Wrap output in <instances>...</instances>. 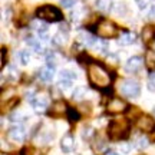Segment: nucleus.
<instances>
[{"mask_svg": "<svg viewBox=\"0 0 155 155\" xmlns=\"http://www.w3.org/2000/svg\"><path fill=\"white\" fill-rule=\"evenodd\" d=\"M119 151H121L122 154H129V152H131V145L127 144V142H122V144L119 145Z\"/></svg>", "mask_w": 155, "mask_h": 155, "instance_id": "nucleus-33", "label": "nucleus"}, {"mask_svg": "<svg viewBox=\"0 0 155 155\" xmlns=\"http://www.w3.org/2000/svg\"><path fill=\"white\" fill-rule=\"evenodd\" d=\"M148 17H150V19H152V20H155V5L152 6V7H151L150 9V13H148Z\"/></svg>", "mask_w": 155, "mask_h": 155, "instance_id": "nucleus-37", "label": "nucleus"}, {"mask_svg": "<svg viewBox=\"0 0 155 155\" xmlns=\"http://www.w3.org/2000/svg\"><path fill=\"white\" fill-rule=\"evenodd\" d=\"M96 33L99 35L101 38H105V39H109V38H115L118 35V28L116 25L111 20H102L96 25Z\"/></svg>", "mask_w": 155, "mask_h": 155, "instance_id": "nucleus-4", "label": "nucleus"}, {"mask_svg": "<svg viewBox=\"0 0 155 155\" xmlns=\"http://www.w3.org/2000/svg\"><path fill=\"white\" fill-rule=\"evenodd\" d=\"M36 16L45 22H61L63 19L62 12L53 5H43L36 10Z\"/></svg>", "mask_w": 155, "mask_h": 155, "instance_id": "nucleus-3", "label": "nucleus"}, {"mask_svg": "<svg viewBox=\"0 0 155 155\" xmlns=\"http://www.w3.org/2000/svg\"><path fill=\"white\" fill-rule=\"evenodd\" d=\"M66 115H68V118H69L71 121H78V119L81 118V115H79V112H78L76 109H73V108H68Z\"/></svg>", "mask_w": 155, "mask_h": 155, "instance_id": "nucleus-30", "label": "nucleus"}, {"mask_svg": "<svg viewBox=\"0 0 155 155\" xmlns=\"http://www.w3.org/2000/svg\"><path fill=\"white\" fill-rule=\"evenodd\" d=\"M48 105H49V99L48 96H36L33 101H32V106H33V111L36 114H43L46 109H48Z\"/></svg>", "mask_w": 155, "mask_h": 155, "instance_id": "nucleus-9", "label": "nucleus"}, {"mask_svg": "<svg viewBox=\"0 0 155 155\" xmlns=\"http://www.w3.org/2000/svg\"><path fill=\"white\" fill-rule=\"evenodd\" d=\"M94 148H95V151H96V152H102V151H104V150L106 148V142L101 139V141H98V142L95 144Z\"/></svg>", "mask_w": 155, "mask_h": 155, "instance_id": "nucleus-32", "label": "nucleus"}, {"mask_svg": "<svg viewBox=\"0 0 155 155\" xmlns=\"http://www.w3.org/2000/svg\"><path fill=\"white\" fill-rule=\"evenodd\" d=\"M5 65H6V49L2 48V66H5Z\"/></svg>", "mask_w": 155, "mask_h": 155, "instance_id": "nucleus-38", "label": "nucleus"}, {"mask_svg": "<svg viewBox=\"0 0 155 155\" xmlns=\"http://www.w3.org/2000/svg\"><path fill=\"white\" fill-rule=\"evenodd\" d=\"M88 78L92 86L101 89L108 88L111 85V79H112L109 72L106 71L105 68L99 65V63H95V62L88 66Z\"/></svg>", "mask_w": 155, "mask_h": 155, "instance_id": "nucleus-1", "label": "nucleus"}, {"mask_svg": "<svg viewBox=\"0 0 155 155\" xmlns=\"http://www.w3.org/2000/svg\"><path fill=\"white\" fill-rule=\"evenodd\" d=\"M53 138H55V132H53L52 129H42L40 134L38 135V139L40 144H48V142H50Z\"/></svg>", "mask_w": 155, "mask_h": 155, "instance_id": "nucleus-13", "label": "nucleus"}, {"mask_svg": "<svg viewBox=\"0 0 155 155\" xmlns=\"http://www.w3.org/2000/svg\"><path fill=\"white\" fill-rule=\"evenodd\" d=\"M96 7L101 12H111L112 3L111 0H96Z\"/></svg>", "mask_w": 155, "mask_h": 155, "instance_id": "nucleus-22", "label": "nucleus"}, {"mask_svg": "<svg viewBox=\"0 0 155 155\" xmlns=\"http://www.w3.org/2000/svg\"><path fill=\"white\" fill-rule=\"evenodd\" d=\"M59 76H61V79H68V81H75L76 79V73L73 72V71H62L61 73H59Z\"/></svg>", "mask_w": 155, "mask_h": 155, "instance_id": "nucleus-26", "label": "nucleus"}, {"mask_svg": "<svg viewBox=\"0 0 155 155\" xmlns=\"http://www.w3.org/2000/svg\"><path fill=\"white\" fill-rule=\"evenodd\" d=\"M148 145H150V141H148V138H147L145 135L138 137V138L134 141V147H135V148H138V150H145Z\"/></svg>", "mask_w": 155, "mask_h": 155, "instance_id": "nucleus-20", "label": "nucleus"}, {"mask_svg": "<svg viewBox=\"0 0 155 155\" xmlns=\"http://www.w3.org/2000/svg\"><path fill=\"white\" fill-rule=\"evenodd\" d=\"M65 111H68V108L65 106L63 102H61V101L55 102L53 106H52V115H55V116H61L62 114H65Z\"/></svg>", "mask_w": 155, "mask_h": 155, "instance_id": "nucleus-19", "label": "nucleus"}, {"mask_svg": "<svg viewBox=\"0 0 155 155\" xmlns=\"http://www.w3.org/2000/svg\"><path fill=\"white\" fill-rule=\"evenodd\" d=\"M59 88L62 89V91H66V89L72 88V81H68V79H59Z\"/></svg>", "mask_w": 155, "mask_h": 155, "instance_id": "nucleus-31", "label": "nucleus"}, {"mask_svg": "<svg viewBox=\"0 0 155 155\" xmlns=\"http://www.w3.org/2000/svg\"><path fill=\"white\" fill-rule=\"evenodd\" d=\"M61 148L63 152H72L73 148H75V139L71 134H66L63 135V138L61 139Z\"/></svg>", "mask_w": 155, "mask_h": 155, "instance_id": "nucleus-12", "label": "nucleus"}, {"mask_svg": "<svg viewBox=\"0 0 155 155\" xmlns=\"http://www.w3.org/2000/svg\"><path fill=\"white\" fill-rule=\"evenodd\" d=\"M128 134H129V124L127 119H115L108 127V135L114 141L127 138Z\"/></svg>", "mask_w": 155, "mask_h": 155, "instance_id": "nucleus-2", "label": "nucleus"}, {"mask_svg": "<svg viewBox=\"0 0 155 155\" xmlns=\"http://www.w3.org/2000/svg\"><path fill=\"white\" fill-rule=\"evenodd\" d=\"M114 10H115V13L118 16H127L128 15V7L125 3H116L114 6Z\"/></svg>", "mask_w": 155, "mask_h": 155, "instance_id": "nucleus-24", "label": "nucleus"}, {"mask_svg": "<svg viewBox=\"0 0 155 155\" xmlns=\"http://www.w3.org/2000/svg\"><path fill=\"white\" fill-rule=\"evenodd\" d=\"M85 95H86V88H83V86H78V88L73 91L72 98L75 101H81V99L85 98Z\"/></svg>", "mask_w": 155, "mask_h": 155, "instance_id": "nucleus-23", "label": "nucleus"}, {"mask_svg": "<svg viewBox=\"0 0 155 155\" xmlns=\"http://www.w3.org/2000/svg\"><path fill=\"white\" fill-rule=\"evenodd\" d=\"M7 78L10 81H17L19 79V71L16 69V66H9V71H7Z\"/></svg>", "mask_w": 155, "mask_h": 155, "instance_id": "nucleus-28", "label": "nucleus"}, {"mask_svg": "<svg viewBox=\"0 0 155 155\" xmlns=\"http://www.w3.org/2000/svg\"><path fill=\"white\" fill-rule=\"evenodd\" d=\"M137 127L144 132H152L155 131V119L150 115H141L137 121Z\"/></svg>", "mask_w": 155, "mask_h": 155, "instance_id": "nucleus-6", "label": "nucleus"}, {"mask_svg": "<svg viewBox=\"0 0 155 155\" xmlns=\"http://www.w3.org/2000/svg\"><path fill=\"white\" fill-rule=\"evenodd\" d=\"M26 42H28V45L35 50V52H39V53L43 52V45L40 43L39 40H36V39H33V38H29Z\"/></svg>", "mask_w": 155, "mask_h": 155, "instance_id": "nucleus-21", "label": "nucleus"}, {"mask_svg": "<svg viewBox=\"0 0 155 155\" xmlns=\"http://www.w3.org/2000/svg\"><path fill=\"white\" fill-rule=\"evenodd\" d=\"M94 135H95V129L92 127H85L83 128V131H82V138L83 139H92L94 138Z\"/></svg>", "mask_w": 155, "mask_h": 155, "instance_id": "nucleus-27", "label": "nucleus"}, {"mask_svg": "<svg viewBox=\"0 0 155 155\" xmlns=\"http://www.w3.org/2000/svg\"><path fill=\"white\" fill-rule=\"evenodd\" d=\"M62 6H65V7H72L75 3H76V0H61Z\"/></svg>", "mask_w": 155, "mask_h": 155, "instance_id": "nucleus-36", "label": "nucleus"}, {"mask_svg": "<svg viewBox=\"0 0 155 155\" xmlns=\"http://www.w3.org/2000/svg\"><path fill=\"white\" fill-rule=\"evenodd\" d=\"M119 91L124 96L127 98H138L139 94H141V86H139L138 82L135 81H124L119 86Z\"/></svg>", "mask_w": 155, "mask_h": 155, "instance_id": "nucleus-5", "label": "nucleus"}, {"mask_svg": "<svg viewBox=\"0 0 155 155\" xmlns=\"http://www.w3.org/2000/svg\"><path fill=\"white\" fill-rule=\"evenodd\" d=\"M106 155H119L118 152H115V151H108L106 152Z\"/></svg>", "mask_w": 155, "mask_h": 155, "instance_id": "nucleus-40", "label": "nucleus"}, {"mask_svg": "<svg viewBox=\"0 0 155 155\" xmlns=\"http://www.w3.org/2000/svg\"><path fill=\"white\" fill-rule=\"evenodd\" d=\"M137 39V35L134 32H122L119 36V43L121 45H132Z\"/></svg>", "mask_w": 155, "mask_h": 155, "instance_id": "nucleus-14", "label": "nucleus"}, {"mask_svg": "<svg viewBox=\"0 0 155 155\" xmlns=\"http://www.w3.org/2000/svg\"><path fill=\"white\" fill-rule=\"evenodd\" d=\"M26 119V115L23 114V112H13L10 115V121L12 122H22V121H25Z\"/></svg>", "mask_w": 155, "mask_h": 155, "instance_id": "nucleus-29", "label": "nucleus"}, {"mask_svg": "<svg viewBox=\"0 0 155 155\" xmlns=\"http://www.w3.org/2000/svg\"><path fill=\"white\" fill-rule=\"evenodd\" d=\"M145 65L148 69H155V52L154 50L148 49L145 52Z\"/></svg>", "mask_w": 155, "mask_h": 155, "instance_id": "nucleus-17", "label": "nucleus"}, {"mask_svg": "<svg viewBox=\"0 0 155 155\" xmlns=\"http://www.w3.org/2000/svg\"><path fill=\"white\" fill-rule=\"evenodd\" d=\"M137 2V5H138V7L139 9H147L148 6H150V3H151V0H135Z\"/></svg>", "mask_w": 155, "mask_h": 155, "instance_id": "nucleus-34", "label": "nucleus"}, {"mask_svg": "<svg viewBox=\"0 0 155 155\" xmlns=\"http://www.w3.org/2000/svg\"><path fill=\"white\" fill-rule=\"evenodd\" d=\"M53 76H55V65L53 63H49L39 71V78L43 82H50L53 79Z\"/></svg>", "mask_w": 155, "mask_h": 155, "instance_id": "nucleus-11", "label": "nucleus"}, {"mask_svg": "<svg viewBox=\"0 0 155 155\" xmlns=\"http://www.w3.org/2000/svg\"><path fill=\"white\" fill-rule=\"evenodd\" d=\"M142 39L145 40V43H150L155 39V29L152 26H145L142 29Z\"/></svg>", "mask_w": 155, "mask_h": 155, "instance_id": "nucleus-15", "label": "nucleus"}, {"mask_svg": "<svg viewBox=\"0 0 155 155\" xmlns=\"http://www.w3.org/2000/svg\"><path fill=\"white\" fill-rule=\"evenodd\" d=\"M52 43L53 46L56 48H62V46H65L66 43V33H63V32H59V33H56L52 39Z\"/></svg>", "mask_w": 155, "mask_h": 155, "instance_id": "nucleus-18", "label": "nucleus"}, {"mask_svg": "<svg viewBox=\"0 0 155 155\" xmlns=\"http://www.w3.org/2000/svg\"><path fill=\"white\" fill-rule=\"evenodd\" d=\"M148 88H150L152 92H155V72L150 75V82H148Z\"/></svg>", "mask_w": 155, "mask_h": 155, "instance_id": "nucleus-35", "label": "nucleus"}, {"mask_svg": "<svg viewBox=\"0 0 155 155\" xmlns=\"http://www.w3.org/2000/svg\"><path fill=\"white\" fill-rule=\"evenodd\" d=\"M61 30H65V33L68 35V32H69V26H68V25H65V23H62V25H61Z\"/></svg>", "mask_w": 155, "mask_h": 155, "instance_id": "nucleus-39", "label": "nucleus"}, {"mask_svg": "<svg viewBox=\"0 0 155 155\" xmlns=\"http://www.w3.org/2000/svg\"><path fill=\"white\" fill-rule=\"evenodd\" d=\"M17 61L20 62L22 65H28L29 61H30V53L26 52V50H22V52H17Z\"/></svg>", "mask_w": 155, "mask_h": 155, "instance_id": "nucleus-25", "label": "nucleus"}, {"mask_svg": "<svg viewBox=\"0 0 155 155\" xmlns=\"http://www.w3.org/2000/svg\"><path fill=\"white\" fill-rule=\"evenodd\" d=\"M142 66H144V59L141 56H132V58L128 59L127 65H125V71L129 73H135L141 71Z\"/></svg>", "mask_w": 155, "mask_h": 155, "instance_id": "nucleus-8", "label": "nucleus"}, {"mask_svg": "<svg viewBox=\"0 0 155 155\" xmlns=\"http://www.w3.org/2000/svg\"><path fill=\"white\" fill-rule=\"evenodd\" d=\"M79 40H81V43H83L85 46H89V48H95V45L98 43V40L89 33H82L79 36Z\"/></svg>", "mask_w": 155, "mask_h": 155, "instance_id": "nucleus-16", "label": "nucleus"}, {"mask_svg": "<svg viewBox=\"0 0 155 155\" xmlns=\"http://www.w3.org/2000/svg\"><path fill=\"white\" fill-rule=\"evenodd\" d=\"M106 109H108V112H111V114H121V112L128 109V104L124 102L122 99H112L108 104Z\"/></svg>", "mask_w": 155, "mask_h": 155, "instance_id": "nucleus-10", "label": "nucleus"}, {"mask_svg": "<svg viewBox=\"0 0 155 155\" xmlns=\"http://www.w3.org/2000/svg\"><path fill=\"white\" fill-rule=\"evenodd\" d=\"M7 138H9V141L15 142V144H20L26 138V131H25L23 127H15V128H12V129H9Z\"/></svg>", "mask_w": 155, "mask_h": 155, "instance_id": "nucleus-7", "label": "nucleus"}]
</instances>
